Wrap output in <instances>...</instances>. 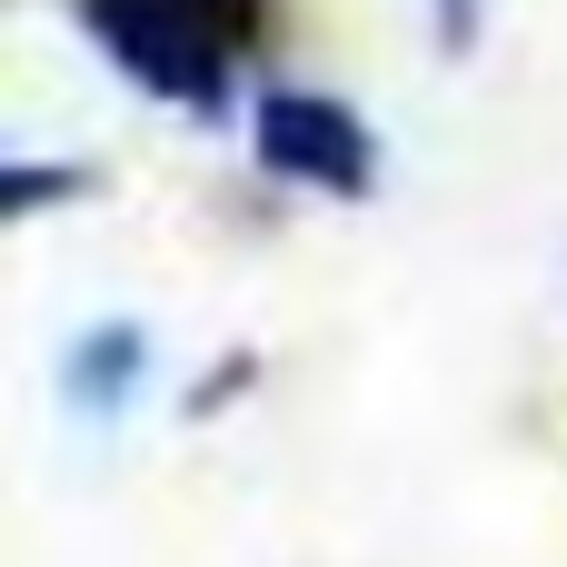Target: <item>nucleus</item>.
<instances>
[{
	"mask_svg": "<svg viewBox=\"0 0 567 567\" xmlns=\"http://www.w3.org/2000/svg\"><path fill=\"white\" fill-rule=\"evenodd\" d=\"M90 189H100V179H90L80 159H10V169H0V209H10V219H40L50 199H90Z\"/></svg>",
	"mask_w": 567,
	"mask_h": 567,
	"instance_id": "nucleus-4",
	"label": "nucleus"
},
{
	"mask_svg": "<svg viewBox=\"0 0 567 567\" xmlns=\"http://www.w3.org/2000/svg\"><path fill=\"white\" fill-rule=\"evenodd\" d=\"M249 159L279 189H309V199H369L379 189V130L339 90H309V80H259L249 90Z\"/></svg>",
	"mask_w": 567,
	"mask_h": 567,
	"instance_id": "nucleus-2",
	"label": "nucleus"
},
{
	"mask_svg": "<svg viewBox=\"0 0 567 567\" xmlns=\"http://www.w3.org/2000/svg\"><path fill=\"white\" fill-rule=\"evenodd\" d=\"M189 10H199V20H209V30H219V40L239 50V60H249V50L269 40V0H189Z\"/></svg>",
	"mask_w": 567,
	"mask_h": 567,
	"instance_id": "nucleus-6",
	"label": "nucleus"
},
{
	"mask_svg": "<svg viewBox=\"0 0 567 567\" xmlns=\"http://www.w3.org/2000/svg\"><path fill=\"white\" fill-rule=\"evenodd\" d=\"M150 389V329L140 319H90L70 349H60V399L80 419H130V399Z\"/></svg>",
	"mask_w": 567,
	"mask_h": 567,
	"instance_id": "nucleus-3",
	"label": "nucleus"
},
{
	"mask_svg": "<svg viewBox=\"0 0 567 567\" xmlns=\"http://www.w3.org/2000/svg\"><path fill=\"white\" fill-rule=\"evenodd\" d=\"M80 30L110 50V70L189 120H239V50L189 0H80Z\"/></svg>",
	"mask_w": 567,
	"mask_h": 567,
	"instance_id": "nucleus-1",
	"label": "nucleus"
},
{
	"mask_svg": "<svg viewBox=\"0 0 567 567\" xmlns=\"http://www.w3.org/2000/svg\"><path fill=\"white\" fill-rule=\"evenodd\" d=\"M259 389V349H219L199 379H189V399H179V419H219V409H239Z\"/></svg>",
	"mask_w": 567,
	"mask_h": 567,
	"instance_id": "nucleus-5",
	"label": "nucleus"
},
{
	"mask_svg": "<svg viewBox=\"0 0 567 567\" xmlns=\"http://www.w3.org/2000/svg\"><path fill=\"white\" fill-rule=\"evenodd\" d=\"M429 30H439L449 60H468L478 50V0H429Z\"/></svg>",
	"mask_w": 567,
	"mask_h": 567,
	"instance_id": "nucleus-7",
	"label": "nucleus"
}]
</instances>
